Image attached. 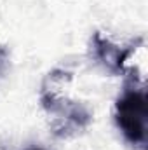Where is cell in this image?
Returning a JSON list of instances; mask_svg holds the SVG:
<instances>
[{"label": "cell", "mask_w": 148, "mask_h": 150, "mask_svg": "<svg viewBox=\"0 0 148 150\" xmlns=\"http://www.w3.org/2000/svg\"><path fill=\"white\" fill-rule=\"evenodd\" d=\"M147 87L138 77H127L115 103V122L124 138L141 150L147 149Z\"/></svg>", "instance_id": "1"}, {"label": "cell", "mask_w": 148, "mask_h": 150, "mask_svg": "<svg viewBox=\"0 0 148 150\" xmlns=\"http://www.w3.org/2000/svg\"><path fill=\"white\" fill-rule=\"evenodd\" d=\"M26 150H42V149H26Z\"/></svg>", "instance_id": "4"}, {"label": "cell", "mask_w": 148, "mask_h": 150, "mask_svg": "<svg viewBox=\"0 0 148 150\" xmlns=\"http://www.w3.org/2000/svg\"><path fill=\"white\" fill-rule=\"evenodd\" d=\"M92 51L96 59L111 74H122L124 72V63L132 52V47L122 49L115 44H111L108 38H103L99 33H94L92 37Z\"/></svg>", "instance_id": "2"}, {"label": "cell", "mask_w": 148, "mask_h": 150, "mask_svg": "<svg viewBox=\"0 0 148 150\" xmlns=\"http://www.w3.org/2000/svg\"><path fill=\"white\" fill-rule=\"evenodd\" d=\"M7 58H9V52H7V49H5V47H0V75L4 74V70H5Z\"/></svg>", "instance_id": "3"}]
</instances>
